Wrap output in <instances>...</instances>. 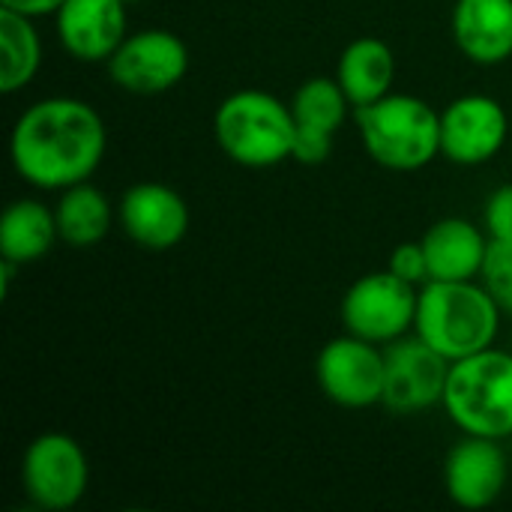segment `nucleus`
Instances as JSON below:
<instances>
[{"label":"nucleus","mask_w":512,"mask_h":512,"mask_svg":"<svg viewBox=\"0 0 512 512\" xmlns=\"http://www.w3.org/2000/svg\"><path fill=\"white\" fill-rule=\"evenodd\" d=\"M108 132L93 105L72 96L39 99L24 108L9 135V159L36 189H69L102 165Z\"/></svg>","instance_id":"f257e3e1"},{"label":"nucleus","mask_w":512,"mask_h":512,"mask_svg":"<svg viewBox=\"0 0 512 512\" xmlns=\"http://www.w3.org/2000/svg\"><path fill=\"white\" fill-rule=\"evenodd\" d=\"M501 315H504L501 306L492 300L483 282L477 285V279L468 282L429 279L417 297L414 333L438 354H444L450 363H456L495 345L501 330Z\"/></svg>","instance_id":"f03ea898"},{"label":"nucleus","mask_w":512,"mask_h":512,"mask_svg":"<svg viewBox=\"0 0 512 512\" xmlns=\"http://www.w3.org/2000/svg\"><path fill=\"white\" fill-rule=\"evenodd\" d=\"M366 153L390 171H420L441 156V114L420 96L387 93L354 108Z\"/></svg>","instance_id":"7ed1b4c3"},{"label":"nucleus","mask_w":512,"mask_h":512,"mask_svg":"<svg viewBox=\"0 0 512 512\" xmlns=\"http://www.w3.org/2000/svg\"><path fill=\"white\" fill-rule=\"evenodd\" d=\"M291 105L264 90H237L222 99L213 135L222 153L246 168H273L294 156Z\"/></svg>","instance_id":"20e7f679"},{"label":"nucleus","mask_w":512,"mask_h":512,"mask_svg":"<svg viewBox=\"0 0 512 512\" xmlns=\"http://www.w3.org/2000/svg\"><path fill=\"white\" fill-rule=\"evenodd\" d=\"M444 411L465 435L504 441L512 435V354L495 345L450 366Z\"/></svg>","instance_id":"39448f33"},{"label":"nucleus","mask_w":512,"mask_h":512,"mask_svg":"<svg viewBox=\"0 0 512 512\" xmlns=\"http://www.w3.org/2000/svg\"><path fill=\"white\" fill-rule=\"evenodd\" d=\"M87 480V456L72 435L45 432L33 438L21 456V486L39 510H72L84 498Z\"/></svg>","instance_id":"423d86ee"},{"label":"nucleus","mask_w":512,"mask_h":512,"mask_svg":"<svg viewBox=\"0 0 512 512\" xmlns=\"http://www.w3.org/2000/svg\"><path fill=\"white\" fill-rule=\"evenodd\" d=\"M417 297L420 294L414 291V285L399 279L393 270L369 273L345 291L342 324L351 336L375 345H390L414 330Z\"/></svg>","instance_id":"0eeeda50"},{"label":"nucleus","mask_w":512,"mask_h":512,"mask_svg":"<svg viewBox=\"0 0 512 512\" xmlns=\"http://www.w3.org/2000/svg\"><path fill=\"white\" fill-rule=\"evenodd\" d=\"M450 360L426 345L417 333L384 348V396L381 405L393 414H420L444 402Z\"/></svg>","instance_id":"6e6552de"},{"label":"nucleus","mask_w":512,"mask_h":512,"mask_svg":"<svg viewBox=\"0 0 512 512\" xmlns=\"http://www.w3.org/2000/svg\"><path fill=\"white\" fill-rule=\"evenodd\" d=\"M189 72L186 42L162 27L138 30L108 57V75L120 90L153 96L177 87Z\"/></svg>","instance_id":"1a4fd4ad"},{"label":"nucleus","mask_w":512,"mask_h":512,"mask_svg":"<svg viewBox=\"0 0 512 512\" xmlns=\"http://www.w3.org/2000/svg\"><path fill=\"white\" fill-rule=\"evenodd\" d=\"M321 393L342 408H372L384 396V351L360 336L327 342L315 363Z\"/></svg>","instance_id":"9d476101"},{"label":"nucleus","mask_w":512,"mask_h":512,"mask_svg":"<svg viewBox=\"0 0 512 512\" xmlns=\"http://www.w3.org/2000/svg\"><path fill=\"white\" fill-rule=\"evenodd\" d=\"M510 135L507 111L498 99L468 93L441 111V156L456 165H483L501 153Z\"/></svg>","instance_id":"9b49d317"},{"label":"nucleus","mask_w":512,"mask_h":512,"mask_svg":"<svg viewBox=\"0 0 512 512\" xmlns=\"http://www.w3.org/2000/svg\"><path fill=\"white\" fill-rule=\"evenodd\" d=\"M507 486V456L495 438L465 435L444 462L447 498L462 510L492 507Z\"/></svg>","instance_id":"f8f14e48"},{"label":"nucleus","mask_w":512,"mask_h":512,"mask_svg":"<svg viewBox=\"0 0 512 512\" xmlns=\"http://www.w3.org/2000/svg\"><path fill=\"white\" fill-rule=\"evenodd\" d=\"M120 225L141 249L168 252L189 231V207L165 183H135L120 198Z\"/></svg>","instance_id":"ddd939ff"},{"label":"nucleus","mask_w":512,"mask_h":512,"mask_svg":"<svg viewBox=\"0 0 512 512\" xmlns=\"http://www.w3.org/2000/svg\"><path fill=\"white\" fill-rule=\"evenodd\" d=\"M57 39L81 63H108L126 33V0H66L54 12Z\"/></svg>","instance_id":"4468645a"},{"label":"nucleus","mask_w":512,"mask_h":512,"mask_svg":"<svg viewBox=\"0 0 512 512\" xmlns=\"http://www.w3.org/2000/svg\"><path fill=\"white\" fill-rule=\"evenodd\" d=\"M453 39L471 63H504L512 57V0H456Z\"/></svg>","instance_id":"2eb2a0df"},{"label":"nucleus","mask_w":512,"mask_h":512,"mask_svg":"<svg viewBox=\"0 0 512 512\" xmlns=\"http://www.w3.org/2000/svg\"><path fill=\"white\" fill-rule=\"evenodd\" d=\"M423 249L429 261V279L438 282H468L480 279L486 252H489V234L480 231L474 222L450 216L435 222L423 234Z\"/></svg>","instance_id":"dca6fc26"},{"label":"nucleus","mask_w":512,"mask_h":512,"mask_svg":"<svg viewBox=\"0 0 512 512\" xmlns=\"http://www.w3.org/2000/svg\"><path fill=\"white\" fill-rule=\"evenodd\" d=\"M393 78H396V57L390 45L375 36L354 39L342 51L339 66H336V81L354 108L387 96L393 87Z\"/></svg>","instance_id":"f3484780"},{"label":"nucleus","mask_w":512,"mask_h":512,"mask_svg":"<svg viewBox=\"0 0 512 512\" xmlns=\"http://www.w3.org/2000/svg\"><path fill=\"white\" fill-rule=\"evenodd\" d=\"M348 96L336 78H309L297 87L291 99L294 114V135L309 147H333L336 132L348 117Z\"/></svg>","instance_id":"a211bd4d"},{"label":"nucleus","mask_w":512,"mask_h":512,"mask_svg":"<svg viewBox=\"0 0 512 512\" xmlns=\"http://www.w3.org/2000/svg\"><path fill=\"white\" fill-rule=\"evenodd\" d=\"M57 240V216L42 201L18 198L0 216V258L18 267L45 258Z\"/></svg>","instance_id":"6ab92c4d"},{"label":"nucleus","mask_w":512,"mask_h":512,"mask_svg":"<svg viewBox=\"0 0 512 512\" xmlns=\"http://www.w3.org/2000/svg\"><path fill=\"white\" fill-rule=\"evenodd\" d=\"M57 231L60 240L75 249H90L99 240H105L111 228V204L102 189L84 183H75L69 189H60L57 207Z\"/></svg>","instance_id":"aec40b11"},{"label":"nucleus","mask_w":512,"mask_h":512,"mask_svg":"<svg viewBox=\"0 0 512 512\" xmlns=\"http://www.w3.org/2000/svg\"><path fill=\"white\" fill-rule=\"evenodd\" d=\"M0 90H24L42 66V42L33 27V18L12 9H0Z\"/></svg>","instance_id":"412c9836"},{"label":"nucleus","mask_w":512,"mask_h":512,"mask_svg":"<svg viewBox=\"0 0 512 512\" xmlns=\"http://www.w3.org/2000/svg\"><path fill=\"white\" fill-rule=\"evenodd\" d=\"M480 282L501 306V312L512 315V240H489Z\"/></svg>","instance_id":"4be33fe9"},{"label":"nucleus","mask_w":512,"mask_h":512,"mask_svg":"<svg viewBox=\"0 0 512 512\" xmlns=\"http://www.w3.org/2000/svg\"><path fill=\"white\" fill-rule=\"evenodd\" d=\"M483 225L489 240H512V183L498 186L486 207H483Z\"/></svg>","instance_id":"5701e85b"},{"label":"nucleus","mask_w":512,"mask_h":512,"mask_svg":"<svg viewBox=\"0 0 512 512\" xmlns=\"http://www.w3.org/2000/svg\"><path fill=\"white\" fill-rule=\"evenodd\" d=\"M399 279L411 282V285H420V282H429V261H426V249L423 243H402L393 249L390 255V267Z\"/></svg>","instance_id":"b1692460"},{"label":"nucleus","mask_w":512,"mask_h":512,"mask_svg":"<svg viewBox=\"0 0 512 512\" xmlns=\"http://www.w3.org/2000/svg\"><path fill=\"white\" fill-rule=\"evenodd\" d=\"M63 3L66 0H0V9H12L27 18H42V15H54Z\"/></svg>","instance_id":"393cba45"},{"label":"nucleus","mask_w":512,"mask_h":512,"mask_svg":"<svg viewBox=\"0 0 512 512\" xmlns=\"http://www.w3.org/2000/svg\"><path fill=\"white\" fill-rule=\"evenodd\" d=\"M126 3H129V0H126Z\"/></svg>","instance_id":"a878e982"}]
</instances>
